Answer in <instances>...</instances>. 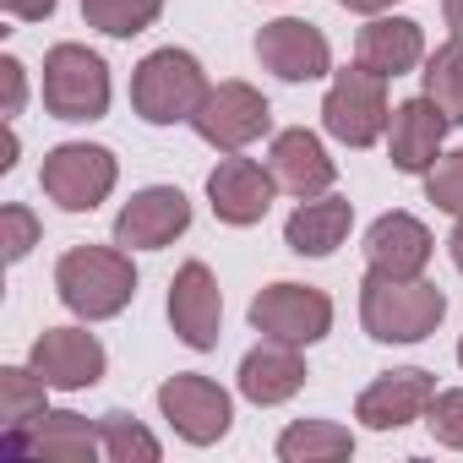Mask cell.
Segmentation results:
<instances>
[{
	"mask_svg": "<svg viewBox=\"0 0 463 463\" xmlns=\"http://www.w3.org/2000/svg\"><path fill=\"white\" fill-rule=\"evenodd\" d=\"M55 295L82 322H109L137 300V268L126 246H71L55 262Z\"/></svg>",
	"mask_w": 463,
	"mask_h": 463,
	"instance_id": "1",
	"label": "cell"
},
{
	"mask_svg": "<svg viewBox=\"0 0 463 463\" xmlns=\"http://www.w3.org/2000/svg\"><path fill=\"white\" fill-rule=\"evenodd\" d=\"M447 317V295L425 279H382L365 273L360 284V327L376 344H425Z\"/></svg>",
	"mask_w": 463,
	"mask_h": 463,
	"instance_id": "2",
	"label": "cell"
},
{
	"mask_svg": "<svg viewBox=\"0 0 463 463\" xmlns=\"http://www.w3.org/2000/svg\"><path fill=\"white\" fill-rule=\"evenodd\" d=\"M207 99V71L191 50H153L137 71H131V109L147 126H180L202 109Z\"/></svg>",
	"mask_w": 463,
	"mask_h": 463,
	"instance_id": "3",
	"label": "cell"
},
{
	"mask_svg": "<svg viewBox=\"0 0 463 463\" xmlns=\"http://www.w3.org/2000/svg\"><path fill=\"white\" fill-rule=\"evenodd\" d=\"M387 120H392V104H387V77H376L371 66H344L333 71L327 82V99H322V126L333 142L344 147H371L387 137Z\"/></svg>",
	"mask_w": 463,
	"mask_h": 463,
	"instance_id": "4",
	"label": "cell"
},
{
	"mask_svg": "<svg viewBox=\"0 0 463 463\" xmlns=\"http://www.w3.org/2000/svg\"><path fill=\"white\" fill-rule=\"evenodd\" d=\"M44 109L55 120H104L109 66L88 44H55L44 55Z\"/></svg>",
	"mask_w": 463,
	"mask_h": 463,
	"instance_id": "5",
	"label": "cell"
},
{
	"mask_svg": "<svg viewBox=\"0 0 463 463\" xmlns=\"http://www.w3.org/2000/svg\"><path fill=\"white\" fill-rule=\"evenodd\" d=\"M115 180H120V164L99 142H61L44 153V169H39V185L61 213H93L115 191Z\"/></svg>",
	"mask_w": 463,
	"mask_h": 463,
	"instance_id": "6",
	"label": "cell"
},
{
	"mask_svg": "<svg viewBox=\"0 0 463 463\" xmlns=\"http://www.w3.org/2000/svg\"><path fill=\"white\" fill-rule=\"evenodd\" d=\"M158 414L175 425L180 441H191V447H213V441L229 436V425H235V398H229L213 376L175 371V376L158 387Z\"/></svg>",
	"mask_w": 463,
	"mask_h": 463,
	"instance_id": "7",
	"label": "cell"
},
{
	"mask_svg": "<svg viewBox=\"0 0 463 463\" xmlns=\"http://www.w3.org/2000/svg\"><path fill=\"white\" fill-rule=\"evenodd\" d=\"M191 126H196V137L207 147L241 153V147H251L257 137L273 131V109H268V99L251 82H218V88H207V99L191 115Z\"/></svg>",
	"mask_w": 463,
	"mask_h": 463,
	"instance_id": "8",
	"label": "cell"
},
{
	"mask_svg": "<svg viewBox=\"0 0 463 463\" xmlns=\"http://www.w3.org/2000/svg\"><path fill=\"white\" fill-rule=\"evenodd\" d=\"M251 327L279 344H322L333 333V300L311 284H268L251 300Z\"/></svg>",
	"mask_w": 463,
	"mask_h": 463,
	"instance_id": "9",
	"label": "cell"
},
{
	"mask_svg": "<svg viewBox=\"0 0 463 463\" xmlns=\"http://www.w3.org/2000/svg\"><path fill=\"white\" fill-rule=\"evenodd\" d=\"M273 196H279L273 169H262L257 158H241V153L218 158L213 175H207V202H213L218 223H229V229H251V223H262L268 207H273Z\"/></svg>",
	"mask_w": 463,
	"mask_h": 463,
	"instance_id": "10",
	"label": "cell"
},
{
	"mask_svg": "<svg viewBox=\"0 0 463 463\" xmlns=\"http://www.w3.org/2000/svg\"><path fill=\"white\" fill-rule=\"evenodd\" d=\"M28 365L50 387H61V392H82V387H99L104 382L109 354H104V344L88 327H44L33 338V349H28Z\"/></svg>",
	"mask_w": 463,
	"mask_h": 463,
	"instance_id": "11",
	"label": "cell"
},
{
	"mask_svg": "<svg viewBox=\"0 0 463 463\" xmlns=\"http://www.w3.org/2000/svg\"><path fill=\"white\" fill-rule=\"evenodd\" d=\"M191 229V202L180 185H147L137 191L120 218H115V246L126 251H164L169 241H180Z\"/></svg>",
	"mask_w": 463,
	"mask_h": 463,
	"instance_id": "12",
	"label": "cell"
},
{
	"mask_svg": "<svg viewBox=\"0 0 463 463\" xmlns=\"http://www.w3.org/2000/svg\"><path fill=\"white\" fill-rule=\"evenodd\" d=\"M257 61L262 71H273L279 82H317L333 71V44L317 23L300 17H279L257 33Z\"/></svg>",
	"mask_w": 463,
	"mask_h": 463,
	"instance_id": "13",
	"label": "cell"
},
{
	"mask_svg": "<svg viewBox=\"0 0 463 463\" xmlns=\"http://www.w3.org/2000/svg\"><path fill=\"white\" fill-rule=\"evenodd\" d=\"M218 322H223V295L207 262H185L169 284V327L185 349L207 354L218 349Z\"/></svg>",
	"mask_w": 463,
	"mask_h": 463,
	"instance_id": "14",
	"label": "cell"
},
{
	"mask_svg": "<svg viewBox=\"0 0 463 463\" xmlns=\"http://www.w3.org/2000/svg\"><path fill=\"white\" fill-rule=\"evenodd\" d=\"M436 398V376L420 371V365H403V371H382L360 398H354V420L371 425V430H398L409 420H425Z\"/></svg>",
	"mask_w": 463,
	"mask_h": 463,
	"instance_id": "15",
	"label": "cell"
},
{
	"mask_svg": "<svg viewBox=\"0 0 463 463\" xmlns=\"http://www.w3.org/2000/svg\"><path fill=\"white\" fill-rule=\"evenodd\" d=\"M430 251L436 241L414 213H382L365 229V268L382 279H420L430 268Z\"/></svg>",
	"mask_w": 463,
	"mask_h": 463,
	"instance_id": "16",
	"label": "cell"
},
{
	"mask_svg": "<svg viewBox=\"0 0 463 463\" xmlns=\"http://www.w3.org/2000/svg\"><path fill=\"white\" fill-rule=\"evenodd\" d=\"M447 115L420 93V99H403L387 120V158L398 175H425L436 158H441V142H447Z\"/></svg>",
	"mask_w": 463,
	"mask_h": 463,
	"instance_id": "17",
	"label": "cell"
},
{
	"mask_svg": "<svg viewBox=\"0 0 463 463\" xmlns=\"http://www.w3.org/2000/svg\"><path fill=\"white\" fill-rule=\"evenodd\" d=\"M6 452H33V458H55V463H88L104 452L99 441V420L71 414V409H44L28 430H6Z\"/></svg>",
	"mask_w": 463,
	"mask_h": 463,
	"instance_id": "18",
	"label": "cell"
},
{
	"mask_svg": "<svg viewBox=\"0 0 463 463\" xmlns=\"http://www.w3.org/2000/svg\"><path fill=\"white\" fill-rule=\"evenodd\" d=\"M268 169H273L279 191H289V196H300V202H306V196H322V191L338 180V164L327 158L322 137H317V131H306V126H295V131H279V137H273Z\"/></svg>",
	"mask_w": 463,
	"mask_h": 463,
	"instance_id": "19",
	"label": "cell"
},
{
	"mask_svg": "<svg viewBox=\"0 0 463 463\" xmlns=\"http://www.w3.org/2000/svg\"><path fill=\"white\" fill-rule=\"evenodd\" d=\"M306 360H300V344H279V338H262L246 360H241V398H251L257 409H273V403H289L300 387H306Z\"/></svg>",
	"mask_w": 463,
	"mask_h": 463,
	"instance_id": "20",
	"label": "cell"
},
{
	"mask_svg": "<svg viewBox=\"0 0 463 463\" xmlns=\"http://www.w3.org/2000/svg\"><path fill=\"white\" fill-rule=\"evenodd\" d=\"M349 229H354V202L349 196H306L289 223H284V246L295 257H333L344 241H349Z\"/></svg>",
	"mask_w": 463,
	"mask_h": 463,
	"instance_id": "21",
	"label": "cell"
},
{
	"mask_svg": "<svg viewBox=\"0 0 463 463\" xmlns=\"http://www.w3.org/2000/svg\"><path fill=\"white\" fill-rule=\"evenodd\" d=\"M354 61L360 66H371L376 77H403V71H414L420 61H425V33H420V23L414 17H371L365 28H360V39H354Z\"/></svg>",
	"mask_w": 463,
	"mask_h": 463,
	"instance_id": "22",
	"label": "cell"
},
{
	"mask_svg": "<svg viewBox=\"0 0 463 463\" xmlns=\"http://www.w3.org/2000/svg\"><path fill=\"white\" fill-rule=\"evenodd\" d=\"M354 452V430L338 420H295L279 436V458L284 463H333Z\"/></svg>",
	"mask_w": 463,
	"mask_h": 463,
	"instance_id": "23",
	"label": "cell"
},
{
	"mask_svg": "<svg viewBox=\"0 0 463 463\" xmlns=\"http://www.w3.org/2000/svg\"><path fill=\"white\" fill-rule=\"evenodd\" d=\"M425 99L452 120L463 126V33H452L436 55H425Z\"/></svg>",
	"mask_w": 463,
	"mask_h": 463,
	"instance_id": "24",
	"label": "cell"
},
{
	"mask_svg": "<svg viewBox=\"0 0 463 463\" xmlns=\"http://www.w3.org/2000/svg\"><path fill=\"white\" fill-rule=\"evenodd\" d=\"M44 392H50V382L33 365H6V371H0V425H6V430H28L44 414Z\"/></svg>",
	"mask_w": 463,
	"mask_h": 463,
	"instance_id": "25",
	"label": "cell"
},
{
	"mask_svg": "<svg viewBox=\"0 0 463 463\" xmlns=\"http://www.w3.org/2000/svg\"><path fill=\"white\" fill-rule=\"evenodd\" d=\"M164 12V0H82V17L88 28L109 33V39H137L158 23Z\"/></svg>",
	"mask_w": 463,
	"mask_h": 463,
	"instance_id": "26",
	"label": "cell"
},
{
	"mask_svg": "<svg viewBox=\"0 0 463 463\" xmlns=\"http://www.w3.org/2000/svg\"><path fill=\"white\" fill-rule=\"evenodd\" d=\"M99 441H104V458L109 463H158L164 458L158 436L147 425H137L131 414H120V409L99 420Z\"/></svg>",
	"mask_w": 463,
	"mask_h": 463,
	"instance_id": "27",
	"label": "cell"
},
{
	"mask_svg": "<svg viewBox=\"0 0 463 463\" xmlns=\"http://www.w3.org/2000/svg\"><path fill=\"white\" fill-rule=\"evenodd\" d=\"M425 196H430L441 213L463 218V147H458V153H441V158L425 169Z\"/></svg>",
	"mask_w": 463,
	"mask_h": 463,
	"instance_id": "28",
	"label": "cell"
},
{
	"mask_svg": "<svg viewBox=\"0 0 463 463\" xmlns=\"http://www.w3.org/2000/svg\"><path fill=\"white\" fill-rule=\"evenodd\" d=\"M0 246H6V262H23L39 246V218H33V207H23V202L0 207Z\"/></svg>",
	"mask_w": 463,
	"mask_h": 463,
	"instance_id": "29",
	"label": "cell"
},
{
	"mask_svg": "<svg viewBox=\"0 0 463 463\" xmlns=\"http://www.w3.org/2000/svg\"><path fill=\"white\" fill-rule=\"evenodd\" d=\"M425 425H430V436H436L441 447L463 452V387L436 392V398H430V409H425Z\"/></svg>",
	"mask_w": 463,
	"mask_h": 463,
	"instance_id": "30",
	"label": "cell"
},
{
	"mask_svg": "<svg viewBox=\"0 0 463 463\" xmlns=\"http://www.w3.org/2000/svg\"><path fill=\"white\" fill-rule=\"evenodd\" d=\"M0 82H6V104H0V115L17 120V115H23V99H28V71H23V61H17V55L0 61Z\"/></svg>",
	"mask_w": 463,
	"mask_h": 463,
	"instance_id": "31",
	"label": "cell"
},
{
	"mask_svg": "<svg viewBox=\"0 0 463 463\" xmlns=\"http://www.w3.org/2000/svg\"><path fill=\"white\" fill-rule=\"evenodd\" d=\"M0 12L17 23H44V17H55V0H0Z\"/></svg>",
	"mask_w": 463,
	"mask_h": 463,
	"instance_id": "32",
	"label": "cell"
},
{
	"mask_svg": "<svg viewBox=\"0 0 463 463\" xmlns=\"http://www.w3.org/2000/svg\"><path fill=\"white\" fill-rule=\"evenodd\" d=\"M344 12H360V17H382V12H392L398 0H338Z\"/></svg>",
	"mask_w": 463,
	"mask_h": 463,
	"instance_id": "33",
	"label": "cell"
},
{
	"mask_svg": "<svg viewBox=\"0 0 463 463\" xmlns=\"http://www.w3.org/2000/svg\"><path fill=\"white\" fill-rule=\"evenodd\" d=\"M447 251H452V268L463 273V218L452 223V235H447Z\"/></svg>",
	"mask_w": 463,
	"mask_h": 463,
	"instance_id": "34",
	"label": "cell"
},
{
	"mask_svg": "<svg viewBox=\"0 0 463 463\" xmlns=\"http://www.w3.org/2000/svg\"><path fill=\"white\" fill-rule=\"evenodd\" d=\"M441 12H447V28L463 33V0H441Z\"/></svg>",
	"mask_w": 463,
	"mask_h": 463,
	"instance_id": "35",
	"label": "cell"
},
{
	"mask_svg": "<svg viewBox=\"0 0 463 463\" xmlns=\"http://www.w3.org/2000/svg\"><path fill=\"white\" fill-rule=\"evenodd\" d=\"M458 365H463V338H458Z\"/></svg>",
	"mask_w": 463,
	"mask_h": 463,
	"instance_id": "36",
	"label": "cell"
}]
</instances>
